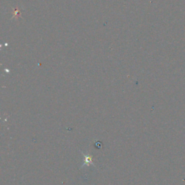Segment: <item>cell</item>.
<instances>
[{
    "instance_id": "cell-1",
    "label": "cell",
    "mask_w": 185,
    "mask_h": 185,
    "mask_svg": "<svg viewBox=\"0 0 185 185\" xmlns=\"http://www.w3.org/2000/svg\"><path fill=\"white\" fill-rule=\"evenodd\" d=\"M80 152L82 153V154H83V156H84V158H85V160H84V163H83V164L81 166V168H83V167H84V166H89L90 165H93V166H95H95L94 165V163H93V156L90 155V154H87V155H85V153H83V151H80Z\"/></svg>"
}]
</instances>
